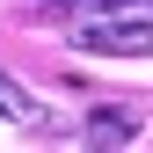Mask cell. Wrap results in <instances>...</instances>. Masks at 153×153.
Returning <instances> with one entry per match:
<instances>
[{
  "label": "cell",
  "instance_id": "cell-4",
  "mask_svg": "<svg viewBox=\"0 0 153 153\" xmlns=\"http://www.w3.org/2000/svg\"><path fill=\"white\" fill-rule=\"evenodd\" d=\"M153 0H73L66 15H146Z\"/></svg>",
  "mask_w": 153,
  "mask_h": 153
},
{
  "label": "cell",
  "instance_id": "cell-2",
  "mask_svg": "<svg viewBox=\"0 0 153 153\" xmlns=\"http://www.w3.org/2000/svg\"><path fill=\"white\" fill-rule=\"evenodd\" d=\"M80 139L88 146H131L139 139V117H131V109H95V117L80 124Z\"/></svg>",
  "mask_w": 153,
  "mask_h": 153
},
{
  "label": "cell",
  "instance_id": "cell-1",
  "mask_svg": "<svg viewBox=\"0 0 153 153\" xmlns=\"http://www.w3.org/2000/svg\"><path fill=\"white\" fill-rule=\"evenodd\" d=\"M73 51H95V59H153V15H73Z\"/></svg>",
  "mask_w": 153,
  "mask_h": 153
},
{
  "label": "cell",
  "instance_id": "cell-3",
  "mask_svg": "<svg viewBox=\"0 0 153 153\" xmlns=\"http://www.w3.org/2000/svg\"><path fill=\"white\" fill-rule=\"evenodd\" d=\"M0 117H7V124H22V131H51V117H44V102H29V95L15 88L7 73H0Z\"/></svg>",
  "mask_w": 153,
  "mask_h": 153
}]
</instances>
